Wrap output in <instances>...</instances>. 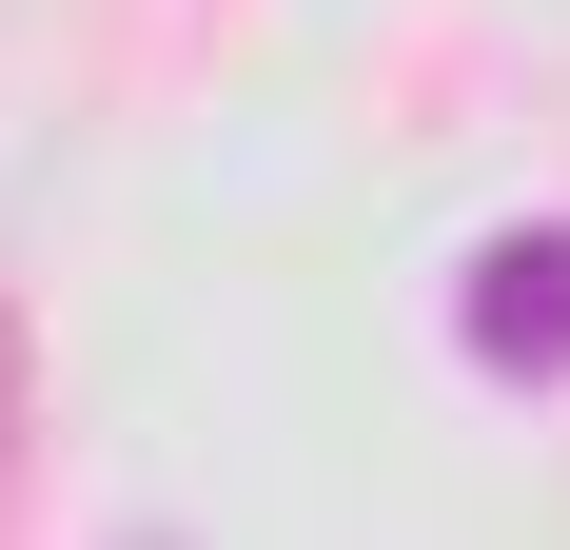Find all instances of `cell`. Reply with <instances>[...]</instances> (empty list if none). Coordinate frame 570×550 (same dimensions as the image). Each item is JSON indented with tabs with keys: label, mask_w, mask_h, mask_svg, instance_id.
<instances>
[{
	"label": "cell",
	"mask_w": 570,
	"mask_h": 550,
	"mask_svg": "<svg viewBox=\"0 0 570 550\" xmlns=\"http://www.w3.org/2000/svg\"><path fill=\"white\" fill-rule=\"evenodd\" d=\"M20 433H40V354H20V295H0V472H20Z\"/></svg>",
	"instance_id": "7a4b0ae2"
},
{
	"label": "cell",
	"mask_w": 570,
	"mask_h": 550,
	"mask_svg": "<svg viewBox=\"0 0 570 550\" xmlns=\"http://www.w3.org/2000/svg\"><path fill=\"white\" fill-rule=\"evenodd\" d=\"M472 354L492 374H570V217H531V236L472 256Z\"/></svg>",
	"instance_id": "6da1fadb"
}]
</instances>
